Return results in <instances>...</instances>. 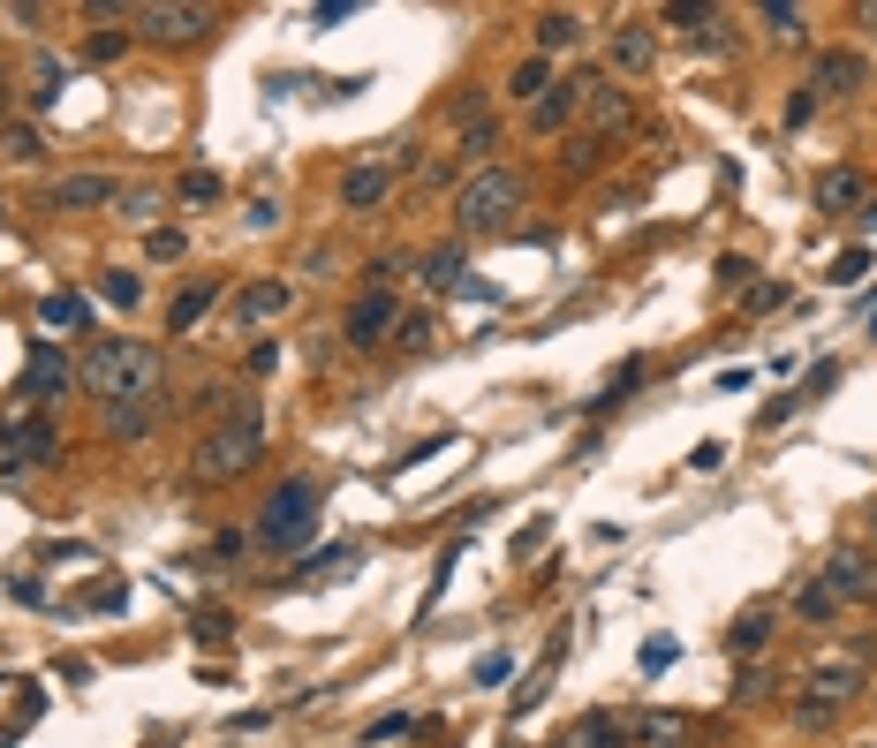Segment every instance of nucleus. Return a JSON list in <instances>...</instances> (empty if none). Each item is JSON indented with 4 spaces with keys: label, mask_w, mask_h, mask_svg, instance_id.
Instances as JSON below:
<instances>
[{
    "label": "nucleus",
    "mask_w": 877,
    "mask_h": 748,
    "mask_svg": "<svg viewBox=\"0 0 877 748\" xmlns=\"http://www.w3.org/2000/svg\"><path fill=\"white\" fill-rule=\"evenodd\" d=\"M76 378H84V394H99V401H151V386H159V348H151V340H129V333H99V340H84Z\"/></svg>",
    "instance_id": "f257e3e1"
},
{
    "label": "nucleus",
    "mask_w": 877,
    "mask_h": 748,
    "mask_svg": "<svg viewBox=\"0 0 877 748\" xmlns=\"http://www.w3.org/2000/svg\"><path fill=\"white\" fill-rule=\"evenodd\" d=\"M258 453H265V409L250 401L189 447V484H235L243 469H258Z\"/></svg>",
    "instance_id": "f03ea898"
},
{
    "label": "nucleus",
    "mask_w": 877,
    "mask_h": 748,
    "mask_svg": "<svg viewBox=\"0 0 877 748\" xmlns=\"http://www.w3.org/2000/svg\"><path fill=\"white\" fill-rule=\"evenodd\" d=\"M318 529V476H281L258 507V545L265 552H295Z\"/></svg>",
    "instance_id": "7ed1b4c3"
},
{
    "label": "nucleus",
    "mask_w": 877,
    "mask_h": 748,
    "mask_svg": "<svg viewBox=\"0 0 877 748\" xmlns=\"http://www.w3.org/2000/svg\"><path fill=\"white\" fill-rule=\"evenodd\" d=\"M522 212V174L515 166H477L469 182H461V197H454V227L461 235H492L499 220H515Z\"/></svg>",
    "instance_id": "20e7f679"
},
{
    "label": "nucleus",
    "mask_w": 877,
    "mask_h": 748,
    "mask_svg": "<svg viewBox=\"0 0 877 748\" xmlns=\"http://www.w3.org/2000/svg\"><path fill=\"white\" fill-rule=\"evenodd\" d=\"M863 665H870V643L863 650H848V658H817L810 665V703H802V726H832V711L848 703V696H863Z\"/></svg>",
    "instance_id": "39448f33"
},
{
    "label": "nucleus",
    "mask_w": 877,
    "mask_h": 748,
    "mask_svg": "<svg viewBox=\"0 0 877 748\" xmlns=\"http://www.w3.org/2000/svg\"><path fill=\"white\" fill-rule=\"evenodd\" d=\"M817 583L832 590V604H870L877 598V552H863V545H832Z\"/></svg>",
    "instance_id": "423d86ee"
},
{
    "label": "nucleus",
    "mask_w": 877,
    "mask_h": 748,
    "mask_svg": "<svg viewBox=\"0 0 877 748\" xmlns=\"http://www.w3.org/2000/svg\"><path fill=\"white\" fill-rule=\"evenodd\" d=\"M870 84V61L855 53V46H840V53H817V68H810V99H848V91H863Z\"/></svg>",
    "instance_id": "0eeeda50"
},
{
    "label": "nucleus",
    "mask_w": 877,
    "mask_h": 748,
    "mask_svg": "<svg viewBox=\"0 0 877 748\" xmlns=\"http://www.w3.org/2000/svg\"><path fill=\"white\" fill-rule=\"evenodd\" d=\"M212 30V8H137V38L151 46H189Z\"/></svg>",
    "instance_id": "6e6552de"
},
{
    "label": "nucleus",
    "mask_w": 877,
    "mask_h": 748,
    "mask_svg": "<svg viewBox=\"0 0 877 748\" xmlns=\"http://www.w3.org/2000/svg\"><path fill=\"white\" fill-rule=\"evenodd\" d=\"M394 325H402V310H394V296H386V288H363V296L348 302V317H341L348 348H371V340H386Z\"/></svg>",
    "instance_id": "1a4fd4ad"
},
{
    "label": "nucleus",
    "mask_w": 877,
    "mask_h": 748,
    "mask_svg": "<svg viewBox=\"0 0 877 748\" xmlns=\"http://www.w3.org/2000/svg\"><path fill=\"white\" fill-rule=\"evenodd\" d=\"M8 453L23 461V469H38V461H53V447H61V432L46 424V416H30V409H8Z\"/></svg>",
    "instance_id": "9d476101"
},
{
    "label": "nucleus",
    "mask_w": 877,
    "mask_h": 748,
    "mask_svg": "<svg viewBox=\"0 0 877 748\" xmlns=\"http://www.w3.org/2000/svg\"><path fill=\"white\" fill-rule=\"evenodd\" d=\"M605 61H613V76H643V68L658 61V38H651V23H643V15H628V23L613 30V53H605Z\"/></svg>",
    "instance_id": "9b49d317"
},
{
    "label": "nucleus",
    "mask_w": 877,
    "mask_h": 748,
    "mask_svg": "<svg viewBox=\"0 0 877 748\" xmlns=\"http://www.w3.org/2000/svg\"><path fill=\"white\" fill-rule=\"evenodd\" d=\"M386 189H394V166L363 159V166H348V182H341V204H348V212H371V204H386Z\"/></svg>",
    "instance_id": "f8f14e48"
},
{
    "label": "nucleus",
    "mask_w": 877,
    "mask_h": 748,
    "mask_svg": "<svg viewBox=\"0 0 877 748\" xmlns=\"http://www.w3.org/2000/svg\"><path fill=\"white\" fill-rule=\"evenodd\" d=\"M69 378H76V363H61L53 348H30V363H23V401H53Z\"/></svg>",
    "instance_id": "ddd939ff"
},
{
    "label": "nucleus",
    "mask_w": 877,
    "mask_h": 748,
    "mask_svg": "<svg viewBox=\"0 0 877 748\" xmlns=\"http://www.w3.org/2000/svg\"><path fill=\"white\" fill-rule=\"evenodd\" d=\"M576 84H583V114H590V129H597V137L628 122V91H613L605 76H576Z\"/></svg>",
    "instance_id": "4468645a"
},
{
    "label": "nucleus",
    "mask_w": 877,
    "mask_h": 748,
    "mask_svg": "<svg viewBox=\"0 0 877 748\" xmlns=\"http://www.w3.org/2000/svg\"><path fill=\"white\" fill-rule=\"evenodd\" d=\"M576 114H583V84H553V91L530 107V129H538V137H553V129H568Z\"/></svg>",
    "instance_id": "2eb2a0df"
},
{
    "label": "nucleus",
    "mask_w": 877,
    "mask_h": 748,
    "mask_svg": "<svg viewBox=\"0 0 877 748\" xmlns=\"http://www.w3.org/2000/svg\"><path fill=\"white\" fill-rule=\"evenodd\" d=\"M530 38H538V53L553 61V53H568V46L583 38V15H576V8H545V15L530 23Z\"/></svg>",
    "instance_id": "dca6fc26"
},
{
    "label": "nucleus",
    "mask_w": 877,
    "mask_h": 748,
    "mask_svg": "<svg viewBox=\"0 0 877 748\" xmlns=\"http://www.w3.org/2000/svg\"><path fill=\"white\" fill-rule=\"evenodd\" d=\"M863 204V174L855 166H825L817 174V212H855Z\"/></svg>",
    "instance_id": "f3484780"
},
{
    "label": "nucleus",
    "mask_w": 877,
    "mask_h": 748,
    "mask_svg": "<svg viewBox=\"0 0 877 748\" xmlns=\"http://www.w3.org/2000/svg\"><path fill=\"white\" fill-rule=\"evenodd\" d=\"M553 84H560V76H553V61H545V53H530V61H515V76H507V99L538 107V99H545Z\"/></svg>",
    "instance_id": "a211bd4d"
},
{
    "label": "nucleus",
    "mask_w": 877,
    "mask_h": 748,
    "mask_svg": "<svg viewBox=\"0 0 877 748\" xmlns=\"http://www.w3.org/2000/svg\"><path fill=\"white\" fill-rule=\"evenodd\" d=\"M288 302H295V296L281 288V280H250V288L235 296V317H243V325H258V317H281Z\"/></svg>",
    "instance_id": "6ab92c4d"
},
{
    "label": "nucleus",
    "mask_w": 877,
    "mask_h": 748,
    "mask_svg": "<svg viewBox=\"0 0 877 748\" xmlns=\"http://www.w3.org/2000/svg\"><path fill=\"white\" fill-rule=\"evenodd\" d=\"M53 204H61V212H84V204H114V182H99V174H69V182H53Z\"/></svg>",
    "instance_id": "aec40b11"
},
{
    "label": "nucleus",
    "mask_w": 877,
    "mask_h": 748,
    "mask_svg": "<svg viewBox=\"0 0 877 748\" xmlns=\"http://www.w3.org/2000/svg\"><path fill=\"white\" fill-rule=\"evenodd\" d=\"M38 317H46L53 333H69V325L84 333V325H91V296H76V288H61V296H46V302H38Z\"/></svg>",
    "instance_id": "412c9836"
},
{
    "label": "nucleus",
    "mask_w": 877,
    "mask_h": 748,
    "mask_svg": "<svg viewBox=\"0 0 877 748\" xmlns=\"http://www.w3.org/2000/svg\"><path fill=\"white\" fill-rule=\"evenodd\" d=\"M212 302H220V280H197V288H182V296H174L166 325H174V333H189V325H197V317H205Z\"/></svg>",
    "instance_id": "4be33fe9"
},
{
    "label": "nucleus",
    "mask_w": 877,
    "mask_h": 748,
    "mask_svg": "<svg viewBox=\"0 0 877 748\" xmlns=\"http://www.w3.org/2000/svg\"><path fill=\"white\" fill-rule=\"evenodd\" d=\"M107 432H114V439H145L151 432V401H107Z\"/></svg>",
    "instance_id": "5701e85b"
},
{
    "label": "nucleus",
    "mask_w": 877,
    "mask_h": 748,
    "mask_svg": "<svg viewBox=\"0 0 877 748\" xmlns=\"http://www.w3.org/2000/svg\"><path fill=\"white\" fill-rule=\"evenodd\" d=\"M61 84H69V61L38 53V61H30V99H38V107H53V99H61Z\"/></svg>",
    "instance_id": "b1692460"
},
{
    "label": "nucleus",
    "mask_w": 877,
    "mask_h": 748,
    "mask_svg": "<svg viewBox=\"0 0 877 748\" xmlns=\"http://www.w3.org/2000/svg\"><path fill=\"white\" fill-rule=\"evenodd\" d=\"M764 643H771V612H749V620H733V635H727L733 658H756Z\"/></svg>",
    "instance_id": "393cba45"
},
{
    "label": "nucleus",
    "mask_w": 877,
    "mask_h": 748,
    "mask_svg": "<svg viewBox=\"0 0 877 748\" xmlns=\"http://www.w3.org/2000/svg\"><path fill=\"white\" fill-rule=\"evenodd\" d=\"M620 741H628V726L613 711H590L583 726H576V748H620Z\"/></svg>",
    "instance_id": "a878e982"
},
{
    "label": "nucleus",
    "mask_w": 877,
    "mask_h": 748,
    "mask_svg": "<svg viewBox=\"0 0 877 748\" xmlns=\"http://www.w3.org/2000/svg\"><path fill=\"white\" fill-rule=\"evenodd\" d=\"M666 23H674L681 38H712V30H719V8H696V0L681 8V0H674V8H666Z\"/></svg>",
    "instance_id": "bb28decb"
},
{
    "label": "nucleus",
    "mask_w": 877,
    "mask_h": 748,
    "mask_svg": "<svg viewBox=\"0 0 877 748\" xmlns=\"http://www.w3.org/2000/svg\"><path fill=\"white\" fill-rule=\"evenodd\" d=\"M341 568H356V545H325V552H310L295 575H302V583H325V575H341Z\"/></svg>",
    "instance_id": "cd10ccee"
},
{
    "label": "nucleus",
    "mask_w": 877,
    "mask_h": 748,
    "mask_svg": "<svg viewBox=\"0 0 877 748\" xmlns=\"http://www.w3.org/2000/svg\"><path fill=\"white\" fill-rule=\"evenodd\" d=\"M492 145H499V122H492V114H469V122H461V151H469V159H484Z\"/></svg>",
    "instance_id": "c85d7f7f"
},
{
    "label": "nucleus",
    "mask_w": 877,
    "mask_h": 748,
    "mask_svg": "<svg viewBox=\"0 0 877 748\" xmlns=\"http://www.w3.org/2000/svg\"><path fill=\"white\" fill-rule=\"evenodd\" d=\"M424 280H432V288H469V280H461V250H432V258H424Z\"/></svg>",
    "instance_id": "c756f323"
},
{
    "label": "nucleus",
    "mask_w": 877,
    "mask_h": 748,
    "mask_svg": "<svg viewBox=\"0 0 877 748\" xmlns=\"http://www.w3.org/2000/svg\"><path fill=\"white\" fill-rule=\"evenodd\" d=\"M99 296L114 302V310H137V296H145V280H137V273H107V280H99Z\"/></svg>",
    "instance_id": "7c9ffc66"
},
{
    "label": "nucleus",
    "mask_w": 877,
    "mask_h": 748,
    "mask_svg": "<svg viewBox=\"0 0 877 748\" xmlns=\"http://www.w3.org/2000/svg\"><path fill=\"white\" fill-rule=\"evenodd\" d=\"M794 612H802V620H832L840 604H832V590H825V583H802V590H794Z\"/></svg>",
    "instance_id": "2f4dec72"
},
{
    "label": "nucleus",
    "mask_w": 877,
    "mask_h": 748,
    "mask_svg": "<svg viewBox=\"0 0 877 748\" xmlns=\"http://www.w3.org/2000/svg\"><path fill=\"white\" fill-rule=\"evenodd\" d=\"M114 212H122V220H151V212H159V189H114Z\"/></svg>",
    "instance_id": "473e14b6"
},
{
    "label": "nucleus",
    "mask_w": 877,
    "mask_h": 748,
    "mask_svg": "<svg viewBox=\"0 0 877 748\" xmlns=\"http://www.w3.org/2000/svg\"><path fill=\"white\" fill-rule=\"evenodd\" d=\"M0 159H38V129L8 122V129H0Z\"/></svg>",
    "instance_id": "72a5a7b5"
},
{
    "label": "nucleus",
    "mask_w": 877,
    "mask_h": 748,
    "mask_svg": "<svg viewBox=\"0 0 877 748\" xmlns=\"http://www.w3.org/2000/svg\"><path fill=\"white\" fill-rule=\"evenodd\" d=\"M182 204H220V174H182Z\"/></svg>",
    "instance_id": "f704fd0d"
},
{
    "label": "nucleus",
    "mask_w": 877,
    "mask_h": 748,
    "mask_svg": "<svg viewBox=\"0 0 877 748\" xmlns=\"http://www.w3.org/2000/svg\"><path fill=\"white\" fill-rule=\"evenodd\" d=\"M643 741H651V748H674V741H681V719H674V711L643 719Z\"/></svg>",
    "instance_id": "c9c22d12"
},
{
    "label": "nucleus",
    "mask_w": 877,
    "mask_h": 748,
    "mask_svg": "<svg viewBox=\"0 0 877 748\" xmlns=\"http://www.w3.org/2000/svg\"><path fill=\"white\" fill-rule=\"evenodd\" d=\"M394 340H402V348H424V340H432V317H424V310H417V317H402V325H394Z\"/></svg>",
    "instance_id": "e433bc0d"
},
{
    "label": "nucleus",
    "mask_w": 877,
    "mask_h": 748,
    "mask_svg": "<svg viewBox=\"0 0 877 748\" xmlns=\"http://www.w3.org/2000/svg\"><path fill=\"white\" fill-rule=\"evenodd\" d=\"M469 681H477V688H492V681H507V650H492V658H477V665H469Z\"/></svg>",
    "instance_id": "4c0bfd02"
},
{
    "label": "nucleus",
    "mask_w": 877,
    "mask_h": 748,
    "mask_svg": "<svg viewBox=\"0 0 877 748\" xmlns=\"http://www.w3.org/2000/svg\"><path fill=\"white\" fill-rule=\"evenodd\" d=\"M863 273H870V250H848V258H840V265H832V280H848V288H855V280H863Z\"/></svg>",
    "instance_id": "58836bf2"
},
{
    "label": "nucleus",
    "mask_w": 877,
    "mask_h": 748,
    "mask_svg": "<svg viewBox=\"0 0 877 748\" xmlns=\"http://www.w3.org/2000/svg\"><path fill=\"white\" fill-rule=\"evenodd\" d=\"M122 46H129V38H122V30H99V38H91V46H84V53H91V61H114V53H122Z\"/></svg>",
    "instance_id": "ea45409f"
},
{
    "label": "nucleus",
    "mask_w": 877,
    "mask_h": 748,
    "mask_svg": "<svg viewBox=\"0 0 877 748\" xmlns=\"http://www.w3.org/2000/svg\"><path fill=\"white\" fill-rule=\"evenodd\" d=\"M810 114H817V99H810V91H794V99H787V129H802Z\"/></svg>",
    "instance_id": "a19ab883"
},
{
    "label": "nucleus",
    "mask_w": 877,
    "mask_h": 748,
    "mask_svg": "<svg viewBox=\"0 0 877 748\" xmlns=\"http://www.w3.org/2000/svg\"><path fill=\"white\" fill-rule=\"evenodd\" d=\"M545 537H553V522H530V529H522V537H515V552H522V560H530V552H538V545H545Z\"/></svg>",
    "instance_id": "79ce46f5"
},
{
    "label": "nucleus",
    "mask_w": 877,
    "mask_h": 748,
    "mask_svg": "<svg viewBox=\"0 0 877 748\" xmlns=\"http://www.w3.org/2000/svg\"><path fill=\"white\" fill-rule=\"evenodd\" d=\"M658 665H674V643L658 635V643H643V673H658Z\"/></svg>",
    "instance_id": "37998d69"
},
{
    "label": "nucleus",
    "mask_w": 877,
    "mask_h": 748,
    "mask_svg": "<svg viewBox=\"0 0 877 748\" xmlns=\"http://www.w3.org/2000/svg\"><path fill=\"white\" fill-rule=\"evenodd\" d=\"M719 461H727V447H719V439H704V447L689 453V469H719Z\"/></svg>",
    "instance_id": "c03bdc74"
},
{
    "label": "nucleus",
    "mask_w": 877,
    "mask_h": 748,
    "mask_svg": "<svg viewBox=\"0 0 877 748\" xmlns=\"http://www.w3.org/2000/svg\"><path fill=\"white\" fill-rule=\"evenodd\" d=\"M771 302H787V288H779V280H756V296H749V310H771Z\"/></svg>",
    "instance_id": "a18cd8bd"
},
{
    "label": "nucleus",
    "mask_w": 877,
    "mask_h": 748,
    "mask_svg": "<svg viewBox=\"0 0 877 748\" xmlns=\"http://www.w3.org/2000/svg\"><path fill=\"white\" fill-rule=\"evenodd\" d=\"M863 23H870V30H877V8H863Z\"/></svg>",
    "instance_id": "49530a36"
},
{
    "label": "nucleus",
    "mask_w": 877,
    "mask_h": 748,
    "mask_svg": "<svg viewBox=\"0 0 877 748\" xmlns=\"http://www.w3.org/2000/svg\"><path fill=\"white\" fill-rule=\"evenodd\" d=\"M0 107H8V84H0Z\"/></svg>",
    "instance_id": "de8ad7c7"
}]
</instances>
